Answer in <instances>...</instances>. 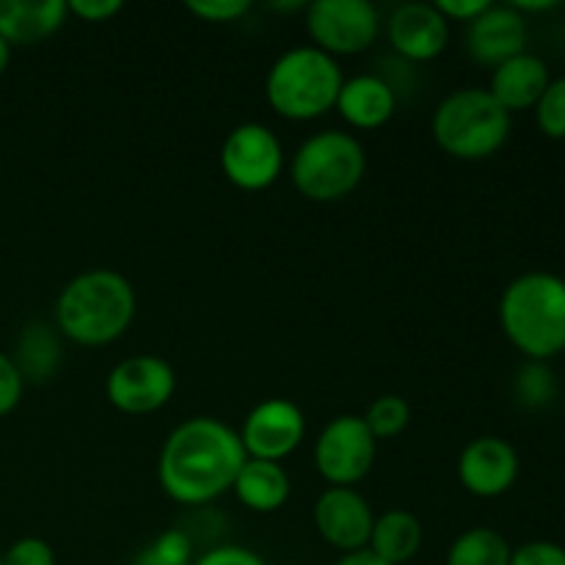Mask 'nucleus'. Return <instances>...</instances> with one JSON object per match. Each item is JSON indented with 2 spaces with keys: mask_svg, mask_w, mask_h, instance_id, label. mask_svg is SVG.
<instances>
[{
  "mask_svg": "<svg viewBox=\"0 0 565 565\" xmlns=\"http://www.w3.org/2000/svg\"><path fill=\"white\" fill-rule=\"evenodd\" d=\"M246 461L232 425L215 417H191L166 436L158 456V483L177 505L204 508L232 491Z\"/></svg>",
  "mask_w": 565,
  "mask_h": 565,
  "instance_id": "1",
  "label": "nucleus"
},
{
  "mask_svg": "<svg viewBox=\"0 0 565 565\" xmlns=\"http://www.w3.org/2000/svg\"><path fill=\"white\" fill-rule=\"evenodd\" d=\"M138 296L125 274L110 268L83 270L55 298V329L83 348H103L130 331Z\"/></svg>",
  "mask_w": 565,
  "mask_h": 565,
  "instance_id": "2",
  "label": "nucleus"
},
{
  "mask_svg": "<svg viewBox=\"0 0 565 565\" xmlns=\"http://www.w3.org/2000/svg\"><path fill=\"white\" fill-rule=\"evenodd\" d=\"M500 326L527 362H550L565 351V279L550 270L516 276L502 290Z\"/></svg>",
  "mask_w": 565,
  "mask_h": 565,
  "instance_id": "3",
  "label": "nucleus"
},
{
  "mask_svg": "<svg viewBox=\"0 0 565 565\" xmlns=\"http://www.w3.org/2000/svg\"><path fill=\"white\" fill-rule=\"evenodd\" d=\"M345 75L340 61L303 44L281 53L265 77L270 110L287 121H315L334 110Z\"/></svg>",
  "mask_w": 565,
  "mask_h": 565,
  "instance_id": "4",
  "label": "nucleus"
},
{
  "mask_svg": "<svg viewBox=\"0 0 565 565\" xmlns=\"http://www.w3.org/2000/svg\"><path fill=\"white\" fill-rule=\"evenodd\" d=\"M513 130V116L489 88L467 86L450 92L434 110L430 132L436 147L456 160H486L500 152Z\"/></svg>",
  "mask_w": 565,
  "mask_h": 565,
  "instance_id": "5",
  "label": "nucleus"
},
{
  "mask_svg": "<svg viewBox=\"0 0 565 565\" xmlns=\"http://www.w3.org/2000/svg\"><path fill=\"white\" fill-rule=\"evenodd\" d=\"M367 152L353 132L320 130L298 143L290 160V182L315 204H334L351 196L364 180Z\"/></svg>",
  "mask_w": 565,
  "mask_h": 565,
  "instance_id": "6",
  "label": "nucleus"
},
{
  "mask_svg": "<svg viewBox=\"0 0 565 565\" xmlns=\"http://www.w3.org/2000/svg\"><path fill=\"white\" fill-rule=\"evenodd\" d=\"M379 441L359 414H340L320 430L312 447V463L329 486L353 489L375 467Z\"/></svg>",
  "mask_w": 565,
  "mask_h": 565,
  "instance_id": "7",
  "label": "nucleus"
},
{
  "mask_svg": "<svg viewBox=\"0 0 565 565\" xmlns=\"http://www.w3.org/2000/svg\"><path fill=\"white\" fill-rule=\"evenodd\" d=\"M218 163L237 191H268L285 171V147L268 125L243 121L226 132Z\"/></svg>",
  "mask_w": 565,
  "mask_h": 565,
  "instance_id": "8",
  "label": "nucleus"
},
{
  "mask_svg": "<svg viewBox=\"0 0 565 565\" xmlns=\"http://www.w3.org/2000/svg\"><path fill=\"white\" fill-rule=\"evenodd\" d=\"M303 14L312 47L331 58L367 53L381 33V14L367 0H315Z\"/></svg>",
  "mask_w": 565,
  "mask_h": 565,
  "instance_id": "9",
  "label": "nucleus"
},
{
  "mask_svg": "<svg viewBox=\"0 0 565 565\" xmlns=\"http://www.w3.org/2000/svg\"><path fill=\"white\" fill-rule=\"evenodd\" d=\"M177 373L166 359L152 353L121 359L105 379V397L127 417L154 414L174 397Z\"/></svg>",
  "mask_w": 565,
  "mask_h": 565,
  "instance_id": "10",
  "label": "nucleus"
},
{
  "mask_svg": "<svg viewBox=\"0 0 565 565\" xmlns=\"http://www.w3.org/2000/svg\"><path fill=\"white\" fill-rule=\"evenodd\" d=\"M237 436L248 458L281 463L307 439V417L298 403L287 397H268L246 414Z\"/></svg>",
  "mask_w": 565,
  "mask_h": 565,
  "instance_id": "11",
  "label": "nucleus"
},
{
  "mask_svg": "<svg viewBox=\"0 0 565 565\" xmlns=\"http://www.w3.org/2000/svg\"><path fill=\"white\" fill-rule=\"evenodd\" d=\"M315 530L331 550L351 555V552L367 550L373 535L375 513L373 505L359 494L356 489H340L329 486L315 500Z\"/></svg>",
  "mask_w": 565,
  "mask_h": 565,
  "instance_id": "12",
  "label": "nucleus"
},
{
  "mask_svg": "<svg viewBox=\"0 0 565 565\" xmlns=\"http://www.w3.org/2000/svg\"><path fill=\"white\" fill-rule=\"evenodd\" d=\"M519 452L502 436H478L461 450L456 463L458 480L478 500H497L519 480Z\"/></svg>",
  "mask_w": 565,
  "mask_h": 565,
  "instance_id": "13",
  "label": "nucleus"
},
{
  "mask_svg": "<svg viewBox=\"0 0 565 565\" xmlns=\"http://www.w3.org/2000/svg\"><path fill=\"white\" fill-rule=\"evenodd\" d=\"M386 39L406 64H428L450 44V22L434 3H401L386 20Z\"/></svg>",
  "mask_w": 565,
  "mask_h": 565,
  "instance_id": "14",
  "label": "nucleus"
},
{
  "mask_svg": "<svg viewBox=\"0 0 565 565\" xmlns=\"http://www.w3.org/2000/svg\"><path fill=\"white\" fill-rule=\"evenodd\" d=\"M527 17L519 14L511 3H491L483 14L469 22L463 42L475 64L497 70L513 55L527 53Z\"/></svg>",
  "mask_w": 565,
  "mask_h": 565,
  "instance_id": "15",
  "label": "nucleus"
},
{
  "mask_svg": "<svg viewBox=\"0 0 565 565\" xmlns=\"http://www.w3.org/2000/svg\"><path fill=\"white\" fill-rule=\"evenodd\" d=\"M334 110L353 130H381L395 116L397 92L384 75L362 72V75L345 77Z\"/></svg>",
  "mask_w": 565,
  "mask_h": 565,
  "instance_id": "16",
  "label": "nucleus"
},
{
  "mask_svg": "<svg viewBox=\"0 0 565 565\" xmlns=\"http://www.w3.org/2000/svg\"><path fill=\"white\" fill-rule=\"evenodd\" d=\"M66 0H0V39L14 47H31L64 28Z\"/></svg>",
  "mask_w": 565,
  "mask_h": 565,
  "instance_id": "17",
  "label": "nucleus"
},
{
  "mask_svg": "<svg viewBox=\"0 0 565 565\" xmlns=\"http://www.w3.org/2000/svg\"><path fill=\"white\" fill-rule=\"evenodd\" d=\"M550 81V66L541 55L519 53L508 58L505 64L497 66V70H491L489 94L513 116L516 110L535 108Z\"/></svg>",
  "mask_w": 565,
  "mask_h": 565,
  "instance_id": "18",
  "label": "nucleus"
},
{
  "mask_svg": "<svg viewBox=\"0 0 565 565\" xmlns=\"http://www.w3.org/2000/svg\"><path fill=\"white\" fill-rule=\"evenodd\" d=\"M237 502L252 513H276L287 505L290 500V475L281 463L276 461H257L248 458L243 469L237 472L235 486Z\"/></svg>",
  "mask_w": 565,
  "mask_h": 565,
  "instance_id": "19",
  "label": "nucleus"
},
{
  "mask_svg": "<svg viewBox=\"0 0 565 565\" xmlns=\"http://www.w3.org/2000/svg\"><path fill=\"white\" fill-rule=\"evenodd\" d=\"M423 541H425L423 522H419L412 511L392 508V511L375 516L373 535H370L367 550L373 552L379 561L390 565H406L419 555Z\"/></svg>",
  "mask_w": 565,
  "mask_h": 565,
  "instance_id": "20",
  "label": "nucleus"
},
{
  "mask_svg": "<svg viewBox=\"0 0 565 565\" xmlns=\"http://www.w3.org/2000/svg\"><path fill=\"white\" fill-rule=\"evenodd\" d=\"M14 364L20 370L22 381H47L53 379L55 370L61 367V334L53 323L33 320L20 331L14 351Z\"/></svg>",
  "mask_w": 565,
  "mask_h": 565,
  "instance_id": "21",
  "label": "nucleus"
},
{
  "mask_svg": "<svg viewBox=\"0 0 565 565\" xmlns=\"http://www.w3.org/2000/svg\"><path fill=\"white\" fill-rule=\"evenodd\" d=\"M513 546L494 527H469L447 550L445 565H511Z\"/></svg>",
  "mask_w": 565,
  "mask_h": 565,
  "instance_id": "22",
  "label": "nucleus"
},
{
  "mask_svg": "<svg viewBox=\"0 0 565 565\" xmlns=\"http://www.w3.org/2000/svg\"><path fill=\"white\" fill-rule=\"evenodd\" d=\"M557 386L550 362H524L513 379V395L524 408H546L557 397Z\"/></svg>",
  "mask_w": 565,
  "mask_h": 565,
  "instance_id": "23",
  "label": "nucleus"
},
{
  "mask_svg": "<svg viewBox=\"0 0 565 565\" xmlns=\"http://www.w3.org/2000/svg\"><path fill=\"white\" fill-rule=\"evenodd\" d=\"M364 425L370 428V434L375 436V441H386L401 436L408 428V419H412V406H408L406 397L401 395H381L375 397L367 406V412L362 414Z\"/></svg>",
  "mask_w": 565,
  "mask_h": 565,
  "instance_id": "24",
  "label": "nucleus"
},
{
  "mask_svg": "<svg viewBox=\"0 0 565 565\" xmlns=\"http://www.w3.org/2000/svg\"><path fill=\"white\" fill-rule=\"evenodd\" d=\"M193 539L188 530H163L136 557V565H193Z\"/></svg>",
  "mask_w": 565,
  "mask_h": 565,
  "instance_id": "25",
  "label": "nucleus"
},
{
  "mask_svg": "<svg viewBox=\"0 0 565 565\" xmlns=\"http://www.w3.org/2000/svg\"><path fill=\"white\" fill-rule=\"evenodd\" d=\"M535 125L552 141H565V75L552 77L546 92L535 103Z\"/></svg>",
  "mask_w": 565,
  "mask_h": 565,
  "instance_id": "26",
  "label": "nucleus"
},
{
  "mask_svg": "<svg viewBox=\"0 0 565 565\" xmlns=\"http://www.w3.org/2000/svg\"><path fill=\"white\" fill-rule=\"evenodd\" d=\"M185 9L202 22H215V25H226V22H237L252 11L248 0H188Z\"/></svg>",
  "mask_w": 565,
  "mask_h": 565,
  "instance_id": "27",
  "label": "nucleus"
},
{
  "mask_svg": "<svg viewBox=\"0 0 565 565\" xmlns=\"http://www.w3.org/2000/svg\"><path fill=\"white\" fill-rule=\"evenodd\" d=\"M3 565H58V561H55V550L47 541L25 535L3 552Z\"/></svg>",
  "mask_w": 565,
  "mask_h": 565,
  "instance_id": "28",
  "label": "nucleus"
},
{
  "mask_svg": "<svg viewBox=\"0 0 565 565\" xmlns=\"http://www.w3.org/2000/svg\"><path fill=\"white\" fill-rule=\"evenodd\" d=\"M22 392H25V381H22L14 359L0 351V419L9 417L20 406Z\"/></svg>",
  "mask_w": 565,
  "mask_h": 565,
  "instance_id": "29",
  "label": "nucleus"
},
{
  "mask_svg": "<svg viewBox=\"0 0 565 565\" xmlns=\"http://www.w3.org/2000/svg\"><path fill=\"white\" fill-rule=\"evenodd\" d=\"M193 565H268V561L259 552L248 550V546L215 544L204 550L202 555H196Z\"/></svg>",
  "mask_w": 565,
  "mask_h": 565,
  "instance_id": "30",
  "label": "nucleus"
},
{
  "mask_svg": "<svg viewBox=\"0 0 565 565\" xmlns=\"http://www.w3.org/2000/svg\"><path fill=\"white\" fill-rule=\"evenodd\" d=\"M511 565H565V546L555 541H527L511 552Z\"/></svg>",
  "mask_w": 565,
  "mask_h": 565,
  "instance_id": "31",
  "label": "nucleus"
},
{
  "mask_svg": "<svg viewBox=\"0 0 565 565\" xmlns=\"http://www.w3.org/2000/svg\"><path fill=\"white\" fill-rule=\"evenodd\" d=\"M66 9H70V17H77L83 22H108L125 6H121V0H70Z\"/></svg>",
  "mask_w": 565,
  "mask_h": 565,
  "instance_id": "32",
  "label": "nucleus"
},
{
  "mask_svg": "<svg viewBox=\"0 0 565 565\" xmlns=\"http://www.w3.org/2000/svg\"><path fill=\"white\" fill-rule=\"evenodd\" d=\"M434 6L447 22H463V25H469V22H472L475 17L483 14L491 3L489 0H436Z\"/></svg>",
  "mask_w": 565,
  "mask_h": 565,
  "instance_id": "33",
  "label": "nucleus"
},
{
  "mask_svg": "<svg viewBox=\"0 0 565 565\" xmlns=\"http://www.w3.org/2000/svg\"><path fill=\"white\" fill-rule=\"evenodd\" d=\"M334 565H390V563L379 561L370 550H362V552H351V555H342Z\"/></svg>",
  "mask_w": 565,
  "mask_h": 565,
  "instance_id": "34",
  "label": "nucleus"
},
{
  "mask_svg": "<svg viewBox=\"0 0 565 565\" xmlns=\"http://www.w3.org/2000/svg\"><path fill=\"white\" fill-rule=\"evenodd\" d=\"M511 6L519 11V14H524V17H527L530 11H552V9H557L555 0H513Z\"/></svg>",
  "mask_w": 565,
  "mask_h": 565,
  "instance_id": "35",
  "label": "nucleus"
},
{
  "mask_svg": "<svg viewBox=\"0 0 565 565\" xmlns=\"http://www.w3.org/2000/svg\"><path fill=\"white\" fill-rule=\"evenodd\" d=\"M307 6L309 3H303V0H290V3H270L268 9L281 11V14H285V11H307Z\"/></svg>",
  "mask_w": 565,
  "mask_h": 565,
  "instance_id": "36",
  "label": "nucleus"
},
{
  "mask_svg": "<svg viewBox=\"0 0 565 565\" xmlns=\"http://www.w3.org/2000/svg\"><path fill=\"white\" fill-rule=\"evenodd\" d=\"M9 64H11V44L0 39V75L9 70Z\"/></svg>",
  "mask_w": 565,
  "mask_h": 565,
  "instance_id": "37",
  "label": "nucleus"
},
{
  "mask_svg": "<svg viewBox=\"0 0 565 565\" xmlns=\"http://www.w3.org/2000/svg\"><path fill=\"white\" fill-rule=\"evenodd\" d=\"M0 565H3V552H0Z\"/></svg>",
  "mask_w": 565,
  "mask_h": 565,
  "instance_id": "38",
  "label": "nucleus"
},
{
  "mask_svg": "<svg viewBox=\"0 0 565 565\" xmlns=\"http://www.w3.org/2000/svg\"><path fill=\"white\" fill-rule=\"evenodd\" d=\"M563 390H565V379H563Z\"/></svg>",
  "mask_w": 565,
  "mask_h": 565,
  "instance_id": "39",
  "label": "nucleus"
}]
</instances>
